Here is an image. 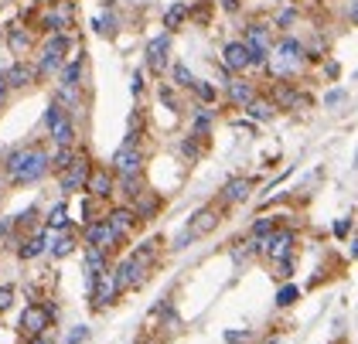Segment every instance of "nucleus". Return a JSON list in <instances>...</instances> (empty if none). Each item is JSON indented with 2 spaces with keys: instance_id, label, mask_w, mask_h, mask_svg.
Segmentation results:
<instances>
[{
  "instance_id": "c756f323",
  "label": "nucleus",
  "mask_w": 358,
  "mask_h": 344,
  "mask_svg": "<svg viewBox=\"0 0 358 344\" xmlns=\"http://www.w3.org/2000/svg\"><path fill=\"white\" fill-rule=\"evenodd\" d=\"M65 205H55V208H52V212H48V229H55V232H62V229H65V225H69V218H65Z\"/></svg>"
},
{
  "instance_id": "f3484780",
  "label": "nucleus",
  "mask_w": 358,
  "mask_h": 344,
  "mask_svg": "<svg viewBox=\"0 0 358 344\" xmlns=\"http://www.w3.org/2000/svg\"><path fill=\"white\" fill-rule=\"evenodd\" d=\"M167 52H171V38H167V34L154 38V41L147 45V69L161 76V72L167 69Z\"/></svg>"
},
{
  "instance_id": "c03bdc74",
  "label": "nucleus",
  "mask_w": 358,
  "mask_h": 344,
  "mask_svg": "<svg viewBox=\"0 0 358 344\" xmlns=\"http://www.w3.org/2000/svg\"><path fill=\"white\" fill-rule=\"evenodd\" d=\"M348 17H352V24H358V0L352 3V10H348Z\"/></svg>"
},
{
  "instance_id": "a18cd8bd",
  "label": "nucleus",
  "mask_w": 358,
  "mask_h": 344,
  "mask_svg": "<svg viewBox=\"0 0 358 344\" xmlns=\"http://www.w3.org/2000/svg\"><path fill=\"white\" fill-rule=\"evenodd\" d=\"M225 10H232V14H236V10H239V0H225Z\"/></svg>"
},
{
  "instance_id": "e433bc0d",
  "label": "nucleus",
  "mask_w": 358,
  "mask_h": 344,
  "mask_svg": "<svg viewBox=\"0 0 358 344\" xmlns=\"http://www.w3.org/2000/svg\"><path fill=\"white\" fill-rule=\"evenodd\" d=\"M194 92H198L205 103H212V99H215V89H212L208 82H194Z\"/></svg>"
},
{
  "instance_id": "79ce46f5",
  "label": "nucleus",
  "mask_w": 358,
  "mask_h": 344,
  "mask_svg": "<svg viewBox=\"0 0 358 344\" xmlns=\"http://www.w3.org/2000/svg\"><path fill=\"white\" fill-rule=\"evenodd\" d=\"M161 99H164L167 106H174V92H171V89H167V85H164V89H161Z\"/></svg>"
},
{
  "instance_id": "7ed1b4c3",
  "label": "nucleus",
  "mask_w": 358,
  "mask_h": 344,
  "mask_svg": "<svg viewBox=\"0 0 358 344\" xmlns=\"http://www.w3.org/2000/svg\"><path fill=\"white\" fill-rule=\"evenodd\" d=\"M243 45L249 48V65H256V69H266V62H270V52H273V27L263 24V21H256V24L246 27V34H243Z\"/></svg>"
},
{
  "instance_id": "2eb2a0df",
  "label": "nucleus",
  "mask_w": 358,
  "mask_h": 344,
  "mask_svg": "<svg viewBox=\"0 0 358 344\" xmlns=\"http://www.w3.org/2000/svg\"><path fill=\"white\" fill-rule=\"evenodd\" d=\"M103 218H106V222H110L113 229H116V236H130V232H134V229H137V212H134V208H130V205H120V208H113L110 215H103Z\"/></svg>"
},
{
  "instance_id": "f257e3e1",
  "label": "nucleus",
  "mask_w": 358,
  "mask_h": 344,
  "mask_svg": "<svg viewBox=\"0 0 358 344\" xmlns=\"http://www.w3.org/2000/svg\"><path fill=\"white\" fill-rule=\"evenodd\" d=\"M3 174L10 178V185H34L48 174V154L41 147H17L3 160Z\"/></svg>"
},
{
  "instance_id": "b1692460",
  "label": "nucleus",
  "mask_w": 358,
  "mask_h": 344,
  "mask_svg": "<svg viewBox=\"0 0 358 344\" xmlns=\"http://www.w3.org/2000/svg\"><path fill=\"white\" fill-rule=\"evenodd\" d=\"M273 109L276 106L270 103V99H259V96H256V99L246 106V116L249 120H256V123H266V120H273Z\"/></svg>"
},
{
  "instance_id": "393cba45",
  "label": "nucleus",
  "mask_w": 358,
  "mask_h": 344,
  "mask_svg": "<svg viewBox=\"0 0 358 344\" xmlns=\"http://www.w3.org/2000/svg\"><path fill=\"white\" fill-rule=\"evenodd\" d=\"M76 157H79V154H76V147H58L55 154H48V171H58V174H62V171H65Z\"/></svg>"
},
{
  "instance_id": "c9c22d12",
  "label": "nucleus",
  "mask_w": 358,
  "mask_h": 344,
  "mask_svg": "<svg viewBox=\"0 0 358 344\" xmlns=\"http://www.w3.org/2000/svg\"><path fill=\"white\" fill-rule=\"evenodd\" d=\"M10 303H14V287H10V283H3V287H0V314H3Z\"/></svg>"
},
{
  "instance_id": "de8ad7c7",
  "label": "nucleus",
  "mask_w": 358,
  "mask_h": 344,
  "mask_svg": "<svg viewBox=\"0 0 358 344\" xmlns=\"http://www.w3.org/2000/svg\"><path fill=\"white\" fill-rule=\"evenodd\" d=\"M3 89H7V85H3V72H0V92H3Z\"/></svg>"
},
{
  "instance_id": "aec40b11",
  "label": "nucleus",
  "mask_w": 358,
  "mask_h": 344,
  "mask_svg": "<svg viewBox=\"0 0 358 344\" xmlns=\"http://www.w3.org/2000/svg\"><path fill=\"white\" fill-rule=\"evenodd\" d=\"M48 130H52L55 147H76V120L72 116H62L55 127H48Z\"/></svg>"
},
{
  "instance_id": "f704fd0d",
  "label": "nucleus",
  "mask_w": 358,
  "mask_h": 344,
  "mask_svg": "<svg viewBox=\"0 0 358 344\" xmlns=\"http://www.w3.org/2000/svg\"><path fill=\"white\" fill-rule=\"evenodd\" d=\"M181 154H185L188 160H198V157H201V147H198V143H194L192 136H188V140L181 143Z\"/></svg>"
},
{
  "instance_id": "5701e85b",
  "label": "nucleus",
  "mask_w": 358,
  "mask_h": 344,
  "mask_svg": "<svg viewBox=\"0 0 358 344\" xmlns=\"http://www.w3.org/2000/svg\"><path fill=\"white\" fill-rule=\"evenodd\" d=\"M58 85H62V89H79V85H83V58L62 65V82H58Z\"/></svg>"
},
{
  "instance_id": "4be33fe9",
  "label": "nucleus",
  "mask_w": 358,
  "mask_h": 344,
  "mask_svg": "<svg viewBox=\"0 0 358 344\" xmlns=\"http://www.w3.org/2000/svg\"><path fill=\"white\" fill-rule=\"evenodd\" d=\"M7 45H10L14 55H28L31 45H34V38H31L28 27H10V31H7Z\"/></svg>"
},
{
  "instance_id": "ddd939ff",
  "label": "nucleus",
  "mask_w": 358,
  "mask_h": 344,
  "mask_svg": "<svg viewBox=\"0 0 358 344\" xmlns=\"http://www.w3.org/2000/svg\"><path fill=\"white\" fill-rule=\"evenodd\" d=\"M215 225H219V208L208 205V208H201V212L192 215V222H188L185 232L192 238H201V236H208V232H215Z\"/></svg>"
},
{
  "instance_id": "473e14b6",
  "label": "nucleus",
  "mask_w": 358,
  "mask_h": 344,
  "mask_svg": "<svg viewBox=\"0 0 358 344\" xmlns=\"http://www.w3.org/2000/svg\"><path fill=\"white\" fill-rule=\"evenodd\" d=\"M273 229H276V218H259V222L252 225V238H266Z\"/></svg>"
},
{
  "instance_id": "4c0bfd02",
  "label": "nucleus",
  "mask_w": 358,
  "mask_h": 344,
  "mask_svg": "<svg viewBox=\"0 0 358 344\" xmlns=\"http://www.w3.org/2000/svg\"><path fill=\"white\" fill-rule=\"evenodd\" d=\"M89 338V327H76L69 338H65V344H79V341H85Z\"/></svg>"
},
{
  "instance_id": "a211bd4d",
  "label": "nucleus",
  "mask_w": 358,
  "mask_h": 344,
  "mask_svg": "<svg viewBox=\"0 0 358 344\" xmlns=\"http://www.w3.org/2000/svg\"><path fill=\"white\" fill-rule=\"evenodd\" d=\"M225 92H229V103H232V106H243V109L256 99V89H252V82H246V79H229L225 82Z\"/></svg>"
},
{
  "instance_id": "49530a36",
  "label": "nucleus",
  "mask_w": 358,
  "mask_h": 344,
  "mask_svg": "<svg viewBox=\"0 0 358 344\" xmlns=\"http://www.w3.org/2000/svg\"><path fill=\"white\" fill-rule=\"evenodd\" d=\"M28 344H52V341H48V338H45V334H41V338H31Z\"/></svg>"
},
{
  "instance_id": "9d476101",
  "label": "nucleus",
  "mask_w": 358,
  "mask_h": 344,
  "mask_svg": "<svg viewBox=\"0 0 358 344\" xmlns=\"http://www.w3.org/2000/svg\"><path fill=\"white\" fill-rule=\"evenodd\" d=\"M113 276H116V287H120V293L137 290L140 283L147 280V263H143V259H137V256H127L123 263L113 269Z\"/></svg>"
},
{
  "instance_id": "58836bf2",
  "label": "nucleus",
  "mask_w": 358,
  "mask_h": 344,
  "mask_svg": "<svg viewBox=\"0 0 358 344\" xmlns=\"http://www.w3.org/2000/svg\"><path fill=\"white\" fill-rule=\"evenodd\" d=\"M341 99H345V92H341V89H334V92H328V96H324V106H338Z\"/></svg>"
},
{
  "instance_id": "6e6552de",
  "label": "nucleus",
  "mask_w": 358,
  "mask_h": 344,
  "mask_svg": "<svg viewBox=\"0 0 358 344\" xmlns=\"http://www.w3.org/2000/svg\"><path fill=\"white\" fill-rule=\"evenodd\" d=\"M120 242H123V236H116V229H113L106 218H96V222L85 225V245H92V249H99L106 256H110L113 249H120Z\"/></svg>"
},
{
  "instance_id": "cd10ccee",
  "label": "nucleus",
  "mask_w": 358,
  "mask_h": 344,
  "mask_svg": "<svg viewBox=\"0 0 358 344\" xmlns=\"http://www.w3.org/2000/svg\"><path fill=\"white\" fill-rule=\"evenodd\" d=\"M10 222H14V229H17V232H28V229L38 225V208H28V212H21L17 218H10Z\"/></svg>"
},
{
  "instance_id": "f03ea898",
  "label": "nucleus",
  "mask_w": 358,
  "mask_h": 344,
  "mask_svg": "<svg viewBox=\"0 0 358 344\" xmlns=\"http://www.w3.org/2000/svg\"><path fill=\"white\" fill-rule=\"evenodd\" d=\"M307 62H310V58H307V48H303L297 38H280L273 45V52H270L266 69L273 72L276 79H294L297 72H303Z\"/></svg>"
},
{
  "instance_id": "dca6fc26",
  "label": "nucleus",
  "mask_w": 358,
  "mask_h": 344,
  "mask_svg": "<svg viewBox=\"0 0 358 344\" xmlns=\"http://www.w3.org/2000/svg\"><path fill=\"white\" fill-rule=\"evenodd\" d=\"M34 79H38V69L28 65V62H17V65H10V69L3 72V85H7V89H28Z\"/></svg>"
},
{
  "instance_id": "412c9836",
  "label": "nucleus",
  "mask_w": 358,
  "mask_h": 344,
  "mask_svg": "<svg viewBox=\"0 0 358 344\" xmlns=\"http://www.w3.org/2000/svg\"><path fill=\"white\" fill-rule=\"evenodd\" d=\"M69 21H72V3H69V0H62L55 10H48V14H45V27H48V31H55V34H62V31L69 27Z\"/></svg>"
},
{
  "instance_id": "6ab92c4d",
  "label": "nucleus",
  "mask_w": 358,
  "mask_h": 344,
  "mask_svg": "<svg viewBox=\"0 0 358 344\" xmlns=\"http://www.w3.org/2000/svg\"><path fill=\"white\" fill-rule=\"evenodd\" d=\"M246 198H249V178H232L219 194L222 205H239V201H246Z\"/></svg>"
},
{
  "instance_id": "ea45409f",
  "label": "nucleus",
  "mask_w": 358,
  "mask_h": 344,
  "mask_svg": "<svg viewBox=\"0 0 358 344\" xmlns=\"http://www.w3.org/2000/svg\"><path fill=\"white\" fill-rule=\"evenodd\" d=\"M294 17H297V10H283V14L276 17V24H280V27H287V24H294Z\"/></svg>"
},
{
  "instance_id": "a19ab883",
  "label": "nucleus",
  "mask_w": 358,
  "mask_h": 344,
  "mask_svg": "<svg viewBox=\"0 0 358 344\" xmlns=\"http://www.w3.org/2000/svg\"><path fill=\"white\" fill-rule=\"evenodd\" d=\"M10 232H14V222H10V218H0V242L10 236Z\"/></svg>"
},
{
  "instance_id": "7c9ffc66",
  "label": "nucleus",
  "mask_w": 358,
  "mask_h": 344,
  "mask_svg": "<svg viewBox=\"0 0 358 344\" xmlns=\"http://www.w3.org/2000/svg\"><path fill=\"white\" fill-rule=\"evenodd\" d=\"M208 130H212V113L201 109V113L194 116V136H208Z\"/></svg>"
},
{
  "instance_id": "423d86ee",
  "label": "nucleus",
  "mask_w": 358,
  "mask_h": 344,
  "mask_svg": "<svg viewBox=\"0 0 358 344\" xmlns=\"http://www.w3.org/2000/svg\"><path fill=\"white\" fill-rule=\"evenodd\" d=\"M65 52H69V38H65V34H52V38L45 41V48H41V62L34 65V69H38V79H41V76H52V72H62Z\"/></svg>"
},
{
  "instance_id": "a878e982",
  "label": "nucleus",
  "mask_w": 358,
  "mask_h": 344,
  "mask_svg": "<svg viewBox=\"0 0 358 344\" xmlns=\"http://www.w3.org/2000/svg\"><path fill=\"white\" fill-rule=\"evenodd\" d=\"M45 249H48V242H45V232H41V236L24 238V245L17 249V256H21V259H38Z\"/></svg>"
},
{
  "instance_id": "72a5a7b5",
  "label": "nucleus",
  "mask_w": 358,
  "mask_h": 344,
  "mask_svg": "<svg viewBox=\"0 0 358 344\" xmlns=\"http://www.w3.org/2000/svg\"><path fill=\"white\" fill-rule=\"evenodd\" d=\"M96 31H99V34H116V17H113V14L96 17Z\"/></svg>"
},
{
  "instance_id": "39448f33",
  "label": "nucleus",
  "mask_w": 358,
  "mask_h": 344,
  "mask_svg": "<svg viewBox=\"0 0 358 344\" xmlns=\"http://www.w3.org/2000/svg\"><path fill=\"white\" fill-rule=\"evenodd\" d=\"M110 171H113V178H140V171H143V150H140L137 143H123L113 154Z\"/></svg>"
},
{
  "instance_id": "20e7f679",
  "label": "nucleus",
  "mask_w": 358,
  "mask_h": 344,
  "mask_svg": "<svg viewBox=\"0 0 358 344\" xmlns=\"http://www.w3.org/2000/svg\"><path fill=\"white\" fill-rule=\"evenodd\" d=\"M52 320H55V307H48V303H28L17 327H21V334L31 341V338H41V334L52 327Z\"/></svg>"
},
{
  "instance_id": "9b49d317",
  "label": "nucleus",
  "mask_w": 358,
  "mask_h": 344,
  "mask_svg": "<svg viewBox=\"0 0 358 344\" xmlns=\"http://www.w3.org/2000/svg\"><path fill=\"white\" fill-rule=\"evenodd\" d=\"M85 191H89L96 201L113 198V191H116V178H113L110 167H92V174H89V181H85Z\"/></svg>"
},
{
  "instance_id": "0eeeda50",
  "label": "nucleus",
  "mask_w": 358,
  "mask_h": 344,
  "mask_svg": "<svg viewBox=\"0 0 358 344\" xmlns=\"http://www.w3.org/2000/svg\"><path fill=\"white\" fill-rule=\"evenodd\" d=\"M89 174H92V160L85 157V154H79V157L72 160L62 174H58V187L65 191V194H79V191H85V181H89Z\"/></svg>"
},
{
  "instance_id": "f8f14e48",
  "label": "nucleus",
  "mask_w": 358,
  "mask_h": 344,
  "mask_svg": "<svg viewBox=\"0 0 358 344\" xmlns=\"http://www.w3.org/2000/svg\"><path fill=\"white\" fill-rule=\"evenodd\" d=\"M89 296H92V307L96 310H103V307H110L113 300L120 296V287H116V276H113V269H106L96 283H92V290H89Z\"/></svg>"
},
{
  "instance_id": "4468645a",
  "label": "nucleus",
  "mask_w": 358,
  "mask_h": 344,
  "mask_svg": "<svg viewBox=\"0 0 358 344\" xmlns=\"http://www.w3.org/2000/svg\"><path fill=\"white\" fill-rule=\"evenodd\" d=\"M222 65H225V72H246L249 69V48L243 41H229V45L222 48Z\"/></svg>"
},
{
  "instance_id": "c85d7f7f",
  "label": "nucleus",
  "mask_w": 358,
  "mask_h": 344,
  "mask_svg": "<svg viewBox=\"0 0 358 344\" xmlns=\"http://www.w3.org/2000/svg\"><path fill=\"white\" fill-rule=\"evenodd\" d=\"M174 82H178V85H181V89H194V76H192V69H188V65H181V62H178V65H174Z\"/></svg>"
},
{
  "instance_id": "1a4fd4ad",
  "label": "nucleus",
  "mask_w": 358,
  "mask_h": 344,
  "mask_svg": "<svg viewBox=\"0 0 358 344\" xmlns=\"http://www.w3.org/2000/svg\"><path fill=\"white\" fill-rule=\"evenodd\" d=\"M259 252L273 263H287L294 252V232L290 229H273L266 238H259Z\"/></svg>"
},
{
  "instance_id": "bb28decb",
  "label": "nucleus",
  "mask_w": 358,
  "mask_h": 344,
  "mask_svg": "<svg viewBox=\"0 0 358 344\" xmlns=\"http://www.w3.org/2000/svg\"><path fill=\"white\" fill-rule=\"evenodd\" d=\"M188 17V3H171L164 14V27L167 31H174V27H181V21Z\"/></svg>"
},
{
  "instance_id": "37998d69",
  "label": "nucleus",
  "mask_w": 358,
  "mask_h": 344,
  "mask_svg": "<svg viewBox=\"0 0 358 344\" xmlns=\"http://www.w3.org/2000/svg\"><path fill=\"white\" fill-rule=\"evenodd\" d=\"M130 89H134V92H143V79H140V72L134 76V82H130Z\"/></svg>"
},
{
  "instance_id": "2f4dec72",
  "label": "nucleus",
  "mask_w": 358,
  "mask_h": 344,
  "mask_svg": "<svg viewBox=\"0 0 358 344\" xmlns=\"http://www.w3.org/2000/svg\"><path fill=\"white\" fill-rule=\"evenodd\" d=\"M301 300V290L297 287H280V293H276V303L280 307H290V303H297Z\"/></svg>"
}]
</instances>
